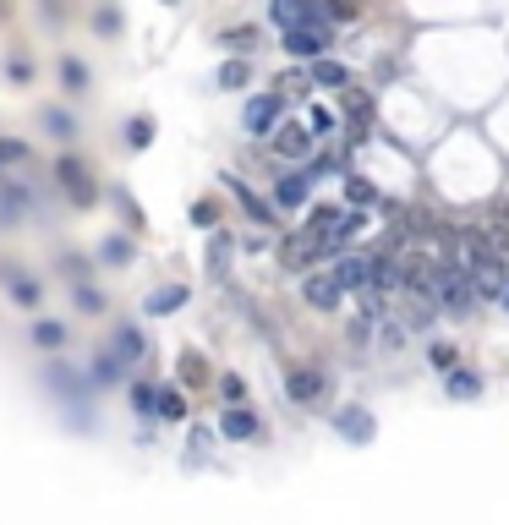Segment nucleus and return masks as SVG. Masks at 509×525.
Listing matches in <instances>:
<instances>
[{
    "mask_svg": "<svg viewBox=\"0 0 509 525\" xmlns=\"http://www.w3.org/2000/svg\"><path fill=\"white\" fill-rule=\"evenodd\" d=\"M39 383L50 389L55 411H61V422L72 427V433H99V394H94V383L83 378V367H72L66 356H50Z\"/></svg>",
    "mask_w": 509,
    "mask_h": 525,
    "instance_id": "f257e3e1",
    "label": "nucleus"
},
{
    "mask_svg": "<svg viewBox=\"0 0 509 525\" xmlns=\"http://www.w3.org/2000/svg\"><path fill=\"white\" fill-rule=\"evenodd\" d=\"M50 186L77 208V214H88V208L104 203V186H99V175H94V165H88L83 154H55L50 159Z\"/></svg>",
    "mask_w": 509,
    "mask_h": 525,
    "instance_id": "f03ea898",
    "label": "nucleus"
},
{
    "mask_svg": "<svg viewBox=\"0 0 509 525\" xmlns=\"http://www.w3.org/2000/svg\"><path fill=\"white\" fill-rule=\"evenodd\" d=\"M0 290H6V301L17 312L44 318V279L28 274V263H22V258H0Z\"/></svg>",
    "mask_w": 509,
    "mask_h": 525,
    "instance_id": "7ed1b4c3",
    "label": "nucleus"
},
{
    "mask_svg": "<svg viewBox=\"0 0 509 525\" xmlns=\"http://www.w3.org/2000/svg\"><path fill=\"white\" fill-rule=\"evenodd\" d=\"M280 121H285V93H280V88L252 93L247 110H241V132H247L252 143H269V137L280 132Z\"/></svg>",
    "mask_w": 509,
    "mask_h": 525,
    "instance_id": "20e7f679",
    "label": "nucleus"
},
{
    "mask_svg": "<svg viewBox=\"0 0 509 525\" xmlns=\"http://www.w3.org/2000/svg\"><path fill=\"white\" fill-rule=\"evenodd\" d=\"M269 154L280 159L285 170H302V165H312V154H318V137H312L302 121H280V132L269 137Z\"/></svg>",
    "mask_w": 509,
    "mask_h": 525,
    "instance_id": "39448f33",
    "label": "nucleus"
},
{
    "mask_svg": "<svg viewBox=\"0 0 509 525\" xmlns=\"http://www.w3.org/2000/svg\"><path fill=\"white\" fill-rule=\"evenodd\" d=\"M323 394H329V372H323V367H307V361L285 367V400H291L296 411H312V405H323Z\"/></svg>",
    "mask_w": 509,
    "mask_h": 525,
    "instance_id": "423d86ee",
    "label": "nucleus"
},
{
    "mask_svg": "<svg viewBox=\"0 0 509 525\" xmlns=\"http://www.w3.org/2000/svg\"><path fill=\"white\" fill-rule=\"evenodd\" d=\"M33 208H39V192H33L22 175H6V181H0V230H22Z\"/></svg>",
    "mask_w": 509,
    "mask_h": 525,
    "instance_id": "0eeeda50",
    "label": "nucleus"
},
{
    "mask_svg": "<svg viewBox=\"0 0 509 525\" xmlns=\"http://www.w3.org/2000/svg\"><path fill=\"white\" fill-rule=\"evenodd\" d=\"M312 170L302 165V170H280L274 175V192H269V203H274V214H302L307 208V197H312Z\"/></svg>",
    "mask_w": 509,
    "mask_h": 525,
    "instance_id": "6e6552de",
    "label": "nucleus"
},
{
    "mask_svg": "<svg viewBox=\"0 0 509 525\" xmlns=\"http://www.w3.org/2000/svg\"><path fill=\"white\" fill-rule=\"evenodd\" d=\"M104 345H110L115 356H121V367H126V372L143 367V356L154 350V345H148V329H143L137 318H115V329H110V340H104Z\"/></svg>",
    "mask_w": 509,
    "mask_h": 525,
    "instance_id": "1a4fd4ad",
    "label": "nucleus"
},
{
    "mask_svg": "<svg viewBox=\"0 0 509 525\" xmlns=\"http://www.w3.org/2000/svg\"><path fill=\"white\" fill-rule=\"evenodd\" d=\"M219 186H225V192L236 197V208H241V214H247V219H252V225H258V230H274V225H280V214H274V203H263V197L252 192V186L241 181L236 170H225V175H219Z\"/></svg>",
    "mask_w": 509,
    "mask_h": 525,
    "instance_id": "9d476101",
    "label": "nucleus"
},
{
    "mask_svg": "<svg viewBox=\"0 0 509 525\" xmlns=\"http://www.w3.org/2000/svg\"><path fill=\"white\" fill-rule=\"evenodd\" d=\"M280 50L291 55V61L312 66V61H323V55L334 50V33L329 28H291V33H280Z\"/></svg>",
    "mask_w": 509,
    "mask_h": 525,
    "instance_id": "9b49d317",
    "label": "nucleus"
},
{
    "mask_svg": "<svg viewBox=\"0 0 509 525\" xmlns=\"http://www.w3.org/2000/svg\"><path fill=\"white\" fill-rule=\"evenodd\" d=\"M214 438H225V443H263L269 438V427H263V416L252 411V405H241V411H219Z\"/></svg>",
    "mask_w": 509,
    "mask_h": 525,
    "instance_id": "f8f14e48",
    "label": "nucleus"
},
{
    "mask_svg": "<svg viewBox=\"0 0 509 525\" xmlns=\"http://www.w3.org/2000/svg\"><path fill=\"white\" fill-rule=\"evenodd\" d=\"M55 83H61L66 99H88V93H94V66H88L83 55L61 50L55 55Z\"/></svg>",
    "mask_w": 509,
    "mask_h": 525,
    "instance_id": "ddd939ff",
    "label": "nucleus"
},
{
    "mask_svg": "<svg viewBox=\"0 0 509 525\" xmlns=\"http://www.w3.org/2000/svg\"><path fill=\"white\" fill-rule=\"evenodd\" d=\"M329 274L340 279V290L345 296H367V290H373V258H367V252H340V258L329 263Z\"/></svg>",
    "mask_w": 509,
    "mask_h": 525,
    "instance_id": "4468645a",
    "label": "nucleus"
},
{
    "mask_svg": "<svg viewBox=\"0 0 509 525\" xmlns=\"http://www.w3.org/2000/svg\"><path fill=\"white\" fill-rule=\"evenodd\" d=\"M302 301L312 312H340L345 307V290H340V279H334L329 268H312V274L302 279Z\"/></svg>",
    "mask_w": 509,
    "mask_h": 525,
    "instance_id": "2eb2a0df",
    "label": "nucleus"
},
{
    "mask_svg": "<svg viewBox=\"0 0 509 525\" xmlns=\"http://www.w3.org/2000/svg\"><path fill=\"white\" fill-rule=\"evenodd\" d=\"M83 378L94 383V394L99 389H126V383H132V372L121 367V356H115L110 345H99L94 356H88V367H83Z\"/></svg>",
    "mask_w": 509,
    "mask_h": 525,
    "instance_id": "dca6fc26",
    "label": "nucleus"
},
{
    "mask_svg": "<svg viewBox=\"0 0 509 525\" xmlns=\"http://www.w3.org/2000/svg\"><path fill=\"white\" fill-rule=\"evenodd\" d=\"M39 126L55 137V143H66V154H72V143H83V121H77L72 104H44V110H39Z\"/></svg>",
    "mask_w": 509,
    "mask_h": 525,
    "instance_id": "f3484780",
    "label": "nucleus"
},
{
    "mask_svg": "<svg viewBox=\"0 0 509 525\" xmlns=\"http://www.w3.org/2000/svg\"><path fill=\"white\" fill-rule=\"evenodd\" d=\"M28 345L33 350H44V356H66V345H72V329H66L61 318H28Z\"/></svg>",
    "mask_w": 509,
    "mask_h": 525,
    "instance_id": "a211bd4d",
    "label": "nucleus"
},
{
    "mask_svg": "<svg viewBox=\"0 0 509 525\" xmlns=\"http://www.w3.org/2000/svg\"><path fill=\"white\" fill-rule=\"evenodd\" d=\"M154 422H170V427L192 422V400L181 383H154Z\"/></svg>",
    "mask_w": 509,
    "mask_h": 525,
    "instance_id": "6ab92c4d",
    "label": "nucleus"
},
{
    "mask_svg": "<svg viewBox=\"0 0 509 525\" xmlns=\"http://www.w3.org/2000/svg\"><path fill=\"white\" fill-rule=\"evenodd\" d=\"M187 301H192V290L181 285V279H176V285H154V290L143 296V318H176Z\"/></svg>",
    "mask_w": 509,
    "mask_h": 525,
    "instance_id": "aec40b11",
    "label": "nucleus"
},
{
    "mask_svg": "<svg viewBox=\"0 0 509 525\" xmlns=\"http://www.w3.org/2000/svg\"><path fill=\"white\" fill-rule=\"evenodd\" d=\"M94 263H104V268H132L137 263V241L126 236V230H110V236L94 241Z\"/></svg>",
    "mask_w": 509,
    "mask_h": 525,
    "instance_id": "412c9836",
    "label": "nucleus"
},
{
    "mask_svg": "<svg viewBox=\"0 0 509 525\" xmlns=\"http://www.w3.org/2000/svg\"><path fill=\"white\" fill-rule=\"evenodd\" d=\"M0 77H6L11 88H33V77H39V66H33V55L22 50V44H11V50L0 55Z\"/></svg>",
    "mask_w": 509,
    "mask_h": 525,
    "instance_id": "4be33fe9",
    "label": "nucleus"
},
{
    "mask_svg": "<svg viewBox=\"0 0 509 525\" xmlns=\"http://www.w3.org/2000/svg\"><path fill=\"white\" fill-rule=\"evenodd\" d=\"M94 252H77V247H66L61 252V258H55V274H61V279H72V290L77 285H94Z\"/></svg>",
    "mask_w": 509,
    "mask_h": 525,
    "instance_id": "5701e85b",
    "label": "nucleus"
},
{
    "mask_svg": "<svg viewBox=\"0 0 509 525\" xmlns=\"http://www.w3.org/2000/svg\"><path fill=\"white\" fill-rule=\"evenodd\" d=\"M258 44H263V33L252 28V22H247V28H225V33H219V50H225L230 61H252Z\"/></svg>",
    "mask_w": 509,
    "mask_h": 525,
    "instance_id": "b1692460",
    "label": "nucleus"
},
{
    "mask_svg": "<svg viewBox=\"0 0 509 525\" xmlns=\"http://www.w3.org/2000/svg\"><path fill=\"white\" fill-rule=\"evenodd\" d=\"M214 400H219V411H241V405H252L247 378H241V372H219L214 378Z\"/></svg>",
    "mask_w": 509,
    "mask_h": 525,
    "instance_id": "393cba45",
    "label": "nucleus"
},
{
    "mask_svg": "<svg viewBox=\"0 0 509 525\" xmlns=\"http://www.w3.org/2000/svg\"><path fill=\"white\" fill-rule=\"evenodd\" d=\"M334 433H345L351 443H367L373 438V416H367L362 405H340V411H334Z\"/></svg>",
    "mask_w": 509,
    "mask_h": 525,
    "instance_id": "a878e982",
    "label": "nucleus"
},
{
    "mask_svg": "<svg viewBox=\"0 0 509 525\" xmlns=\"http://www.w3.org/2000/svg\"><path fill=\"white\" fill-rule=\"evenodd\" d=\"M307 83L312 88H351V66L334 61V55H323V61L307 66Z\"/></svg>",
    "mask_w": 509,
    "mask_h": 525,
    "instance_id": "bb28decb",
    "label": "nucleus"
},
{
    "mask_svg": "<svg viewBox=\"0 0 509 525\" xmlns=\"http://www.w3.org/2000/svg\"><path fill=\"white\" fill-rule=\"evenodd\" d=\"M230 258H236V236H230V230H214V236H208V279H225Z\"/></svg>",
    "mask_w": 509,
    "mask_h": 525,
    "instance_id": "cd10ccee",
    "label": "nucleus"
},
{
    "mask_svg": "<svg viewBox=\"0 0 509 525\" xmlns=\"http://www.w3.org/2000/svg\"><path fill=\"white\" fill-rule=\"evenodd\" d=\"M72 307H77V318H110V290L104 285H77Z\"/></svg>",
    "mask_w": 509,
    "mask_h": 525,
    "instance_id": "c85d7f7f",
    "label": "nucleus"
},
{
    "mask_svg": "<svg viewBox=\"0 0 509 525\" xmlns=\"http://www.w3.org/2000/svg\"><path fill=\"white\" fill-rule=\"evenodd\" d=\"M22 165H33V143H28V137L0 132V170H6V175H17Z\"/></svg>",
    "mask_w": 509,
    "mask_h": 525,
    "instance_id": "c756f323",
    "label": "nucleus"
},
{
    "mask_svg": "<svg viewBox=\"0 0 509 525\" xmlns=\"http://www.w3.org/2000/svg\"><path fill=\"white\" fill-rule=\"evenodd\" d=\"M302 126H307V132H312V137H318V148H323V143H329V137H334V132H340V115H334V110H329V104H307V115H302Z\"/></svg>",
    "mask_w": 509,
    "mask_h": 525,
    "instance_id": "7c9ffc66",
    "label": "nucleus"
},
{
    "mask_svg": "<svg viewBox=\"0 0 509 525\" xmlns=\"http://www.w3.org/2000/svg\"><path fill=\"white\" fill-rule=\"evenodd\" d=\"M148 143H154V115H126V126H121V148L143 154Z\"/></svg>",
    "mask_w": 509,
    "mask_h": 525,
    "instance_id": "2f4dec72",
    "label": "nucleus"
},
{
    "mask_svg": "<svg viewBox=\"0 0 509 525\" xmlns=\"http://www.w3.org/2000/svg\"><path fill=\"white\" fill-rule=\"evenodd\" d=\"M214 427H203V422H192V433H187V454H181V465H203L208 460V449H214Z\"/></svg>",
    "mask_w": 509,
    "mask_h": 525,
    "instance_id": "473e14b6",
    "label": "nucleus"
},
{
    "mask_svg": "<svg viewBox=\"0 0 509 525\" xmlns=\"http://www.w3.org/2000/svg\"><path fill=\"white\" fill-rule=\"evenodd\" d=\"M126 411L143 416V422H154V383H143V378L126 383Z\"/></svg>",
    "mask_w": 509,
    "mask_h": 525,
    "instance_id": "72a5a7b5",
    "label": "nucleus"
},
{
    "mask_svg": "<svg viewBox=\"0 0 509 525\" xmlns=\"http://www.w3.org/2000/svg\"><path fill=\"white\" fill-rule=\"evenodd\" d=\"M214 83L225 88V93H241V88L252 83V61H225V66L214 72Z\"/></svg>",
    "mask_w": 509,
    "mask_h": 525,
    "instance_id": "f704fd0d",
    "label": "nucleus"
},
{
    "mask_svg": "<svg viewBox=\"0 0 509 525\" xmlns=\"http://www.w3.org/2000/svg\"><path fill=\"white\" fill-rule=\"evenodd\" d=\"M449 394H455V400H477L482 394V372H449Z\"/></svg>",
    "mask_w": 509,
    "mask_h": 525,
    "instance_id": "c9c22d12",
    "label": "nucleus"
},
{
    "mask_svg": "<svg viewBox=\"0 0 509 525\" xmlns=\"http://www.w3.org/2000/svg\"><path fill=\"white\" fill-rule=\"evenodd\" d=\"M88 22H94V33H104V39H121V11L115 6H99Z\"/></svg>",
    "mask_w": 509,
    "mask_h": 525,
    "instance_id": "e433bc0d",
    "label": "nucleus"
},
{
    "mask_svg": "<svg viewBox=\"0 0 509 525\" xmlns=\"http://www.w3.org/2000/svg\"><path fill=\"white\" fill-rule=\"evenodd\" d=\"M427 361H433L438 372H455V361H460V350L455 345H444V340H433L427 345Z\"/></svg>",
    "mask_w": 509,
    "mask_h": 525,
    "instance_id": "4c0bfd02",
    "label": "nucleus"
},
{
    "mask_svg": "<svg viewBox=\"0 0 509 525\" xmlns=\"http://www.w3.org/2000/svg\"><path fill=\"white\" fill-rule=\"evenodd\" d=\"M192 225L214 236V230H219V208H214V203H192Z\"/></svg>",
    "mask_w": 509,
    "mask_h": 525,
    "instance_id": "58836bf2",
    "label": "nucleus"
},
{
    "mask_svg": "<svg viewBox=\"0 0 509 525\" xmlns=\"http://www.w3.org/2000/svg\"><path fill=\"white\" fill-rule=\"evenodd\" d=\"M345 197H351V203H378V197H373V186H367V181H345Z\"/></svg>",
    "mask_w": 509,
    "mask_h": 525,
    "instance_id": "ea45409f",
    "label": "nucleus"
},
{
    "mask_svg": "<svg viewBox=\"0 0 509 525\" xmlns=\"http://www.w3.org/2000/svg\"><path fill=\"white\" fill-rule=\"evenodd\" d=\"M499 307H504V312H509V285H504V290H499Z\"/></svg>",
    "mask_w": 509,
    "mask_h": 525,
    "instance_id": "a19ab883",
    "label": "nucleus"
},
{
    "mask_svg": "<svg viewBox=\"0 0 509 525\" xmlns=\"http://www.w3.org/2000/svg\"><path fill=\"white\" fill-rule=\"evenodd\" d=\"M0 181H6V170H0Z\"/></svg>",
    "mask_w": 509,
    "mask_h": 525,
    "instance_id": "79ce46f5",
    "label": "nucleus"
}]
</instances>
